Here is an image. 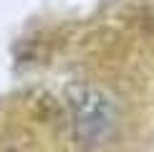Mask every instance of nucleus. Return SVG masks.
I'll return each instance as SVG.
<instances>
[{
    "mask_svg": "<svg viewBox=\"0 0 154 152\" xmlns=\"http://www.w3.org/2000/svg\"><path fill=\"white\" fill-rule=\"evenodd\" d=\"M71 127L83 152H101L116 135V106L99 89H81L71 101Z\"/></svg>",
    "mask_w": 154,
    "mask_h": 152,
    "instance_id": "obj_1",
    "label": "nucleus"
}]
</instances>
